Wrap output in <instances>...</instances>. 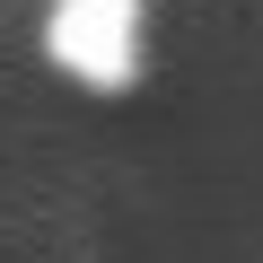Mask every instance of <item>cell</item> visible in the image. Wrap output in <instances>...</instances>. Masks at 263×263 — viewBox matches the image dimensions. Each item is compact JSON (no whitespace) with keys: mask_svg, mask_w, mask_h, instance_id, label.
I'll list each match as a JSON object with an SVG mask.
<instances>
[{"mask_svg":"<svg viewBox=\"0 0 263 263\" xmlns=\"http://www.w3.org/2000/svg\"><path fill=\"white\" fill-rule=\"evenodd\" d=\"M149 53V0H53L44 9V62L97 97L141 79Z\"/></svg>","mask_w":263,"mask_h":263,"instance_id":"6da1fadb","label":"cell"}]
</instances>
